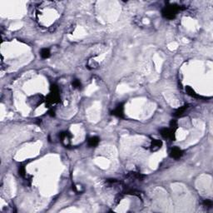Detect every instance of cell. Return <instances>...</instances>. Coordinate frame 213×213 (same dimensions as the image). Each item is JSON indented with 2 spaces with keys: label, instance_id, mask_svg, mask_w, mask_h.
<instances>
[{
  "label": "cell",
  "instance_id": "1",
  "mask_svg": "<svg viewBox=\"0 0 213 213\" xmlns=\"http://www.w3.org/2000/svg\"><path fill=\"white\" fill-rule=\"evenodd\" d=\"M61 100L60 98V90L58 86L53 84L50 87V93L45 98V102L47 106H51L53 104L58 103Z\"/></svg>",
  "mask_w": 213,
  "mask_h": 213
},
{
  "label": "cell",
  "instance_id": "2",
  "mask_svg": "<svg viewBox=\"0 0 213 213\" xmlns=\"http://www.w3.org/2000/svg\"><path fill=\"white\" fill-rule=\"evenodd\" d=\"M184 8H182V6L177 4H169L166 5V7L162 10V15L163 17L166 18V19H174L176 15L177 14L179 10H182Z\"/></svg>",
  "mask_w": 213,
  "mask_h": 213
},
{
  "label": "cell",
  "instance_id": "3",
  "mask_svg": "<svg viewBox=\"0 0 213 213\" xmlns=\"http://www.w3.org/2000/svg\"><path fill=\"white\" fill-rule=\"evenodd\" d=\"M160 133L163 138L167 139V140L174 141L176 138V130L172 128H162L160 130Z\"/></svg>",
  "mask_w": 213,
  "mask_h": 213
},
{
  "label": "cell",
  "instance_id": "4",
  "mask_svg": "<svg viewBox=\"0 0 213 213\" xmlns=\"http://www.w3.org/2000/svg\"><path fill=\"white\" fill-rule=\"evenodd\" d=\"M72 137H73V135L71 134V132H63L60 133V140H61V142H62L66 147H68V146L70 145Z\"/></svg>",
  "mask_w": 213,
  "mask_h": 213
},
{
  "label": "cell",
  "instance_id": "5",
  "mask_svg": "<svg viewBox=\"0 0 213 213\" xmlns=\"http://www.w3.org/2000/svg\"><path fill=\"white\" fill-rule=\"evenodd\" d=\"M30 104L31 106H39V105H41L43 102H45V98L42 95H35V96H33L32 98L29 99Z\"/></svg>",
  "mask_w": 213,
  "mask_h": 213
},
{
  "label": "cell",
  "instance_id": "6",
  "mask_svg": "<svg viewBox=\"0 0 213 213\" xmlns=\"http://www.w3.org/2000/svg\"><path fill=\"white\" fill-rule=\"evenodd\" d=\"M111 115L115 116L117 117L123 118L124 117V104L123 103H119L117 106H116L114 110L111 112Z\"/></svg>",
  "mask_w": 213,
  "mask_h": 213
},
{
  "label": "cell",
  "instance_id": "7",
  "mask_svg": "<svg viewBox=\"0 0 213 213\" xmlns=\"http://www.w3.org/2000/svg\"><path fill=\"white\" fill-rule=\"evenodd\" d=\"M183 155V152L182 150L177 147H172L170 151V157L173 159H176V160H178L180 158L182 157Z\"/></svg>",
  "mask_w": 213,
  "mask_h": 213
},
{
  "label": "cell",
  "instance_id": "8",
  "mask_svg": "<svg viewBox=\"0 0 213 213\" xmlns=\"http://www.w3.org/2000/svg\"><path fill=\"white\" fill-rule=\"evenodd\" d=\"M162 142L158 139H152L151 144H150V150L151 152H157L162 147Z\"/></svg>",
  "mask_w": 213,
  "mask_h": 213
},
{
  "label": "cell",
  "instance_id": "9",
  "mask_svg": "<svg viewBox=\"0 0 213 213\" xmlns=\"http://www.w3.org/2000/svg\"><path fill=\"white\" fill-rule=\"evenodd\" d=\"M188 108H189V105H188V104H186V105H184V106H181L180 108L177 109V110L174 112L173 116H174V117H182V116L183 115L184 113L186 112V111L187 110Z\"/></svg>",
  "mask_w": 213,
  "mask_h": 213
},
{
  "label": "cell",
  "instance_id": "10",
  "mask_svg": "<svg viewBox=\"0 0 213 213\" xmlns=\"http://www.w3.org/2000/svg\"><path fill=\"white\" fill-rule=\"evenodd\" d=\"M99 142H100V139H99L98 136H92V137L88 138V144L90 147H97L98 145Z\"/></svg>",
  "mask_w": 213,
  "mask_h": 213
},
{
  "label": "cell",
  "instance_id": "11",
  "mask_svg": "<svg viewBox=\"0 0 213 213\" xmlns=\"http://www.w3.org/2000/svg\"><path fill=\"white\" fill-rule=\"evenodd\" d=\"M40 55L42 57V58L47 59V58H48L51 56L50 49H48V48H43V49L41 50V52H40Z\"/></svg>",
  "mask_w": 213,
  "mask_h": 213
},
{
  "label": "cell",
  "instance_id": "12",
  "mask_svg": "<svg viewBox=\"0 0 213 213\" xmlns=\"http://www.w3.org/2000/svg\"><path fill=\"white\" fill-rule=\"evenodd\" d=\"M186 92H187V93L188 95H190V96L192 97V98H200V96L197 95V94L196 93V92H195V91L193 90V88H192L190 86H187V87L186 88Z\"/></svg>",
  "mask_w": 213,
  "mask_h": 213
},
{
  "label": "cell",
  "instance_id": "13",
  "mask_svg": "<svg viewBox=\"0 0 213 213\" xmlns=\"http://www.w3.org/2000/svg\"><path fill=\"white\" fill-rule=\"evenodd\" d=\"M72 85L74 88H76V89H80L82 88V83L81 82L79 81L78 79H74L72 82Z\"/></svg>",
  "mask_w": 213,
  "mask_h": 213
},
{
  "label": "cell",
  "instance_id": "14",
  "mask_svg": "<svg viewBox=\"0 0 213 213\" xmlns=\"http://www.w3.org/2000/svg\"><path fill=\"white\" fill-rule=\"evenodd\" d=\"M98 63H96L94 60H89L88 61V68L90 69H93V68H98Z\"/></svg>",
  "mask_w": 213,
  "mask_h": 213
},
{
  "label": "cell",
  "instance_id": "15",
  "mask_svg": "<svg viewBox=\"0 0 213 213\" xmlns=\"http://www.w3.org/2000/svg\"><path fill=\"white\" fill-rule=\"evenodd\" d=\"M203 206L207 207V208H212V200H209V199H206L203 201Z\"/></svg>",
  "mask_w": 213,
  "mask_h": 213
},
{
  "label": "cell",
  "instance_id": "16",
  "mask_svg": "<svg viewBox=\"0 0 213 213\" xmlns=\"http://www.w3.org/2000/svg\"><path fill=\"white\" fill-rule=\"evenodd\" d=\"M177 127H178V125H177V121L176 119L171 120L170 123V128H172V129H175V130H177Z\"/></svg>",
  "mask_w": 213,
  "mask_h": 213
},
{
  "label": "cell",
  "instance_id": "17",
  "mask_svg": "<svg viewBox=\"0 0 213 213\" xmlns=\"http://www.w3.org/2000/svg\"><path fill=\"white\" fill-rule=\"evenodd\" d=\"M18 172H19V175L23 177H24L26 175V171H25V167L23 166H21L19 167V169H18Z\"/></svg>",
  "mask_w": 213,
  "mask_h": 213
},
{
  "label": "cell",
  "instance_id": "18",
  "mask_svg": "<svg viewBox=\"0 0 213 213\" xmlns=\"http://www.w3.org/2000/svg\"><path fill=\"white\" fill-rule=\"evenodd\" d=\"M48 113L51 117H55V110L53 108H50L49 111H48Z\"/></svg>",
  "mask_w": 213,
  "mask_h": 213
}]
</instances>
